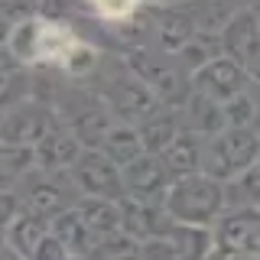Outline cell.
Here are the masks:
<instances>
[{
    "label": "cell",
    "mask_w": 260,
    "mask_h": 260,
    "mask_svg": "<svg viewBox=\"0 0 260 260\" xmlns=\"http://www.w3.org/2000/svg\"><path fill=\"white\" fill-rule=\"evenodd\" d=\"M94 7H98V13L108 16V20H124V16L134 13L137 0H94Z\"/></svg>",
    "instance_id": "cell-1"
}]
</instances>
